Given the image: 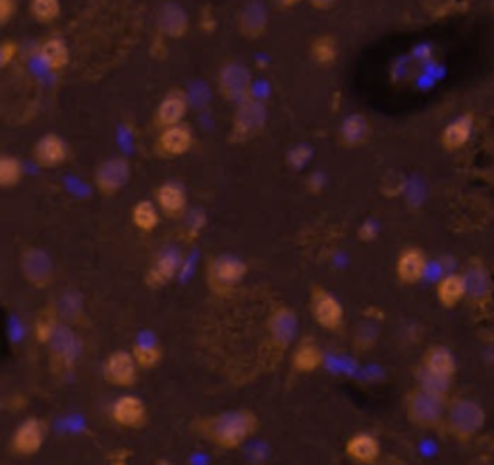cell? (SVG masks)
Masks as SVG:
<instances>
[{"label":"cell","mask_w":494,"mask_h":465,"mask_svg":"<svg viewBox=\"0 0 494 465\" xmlns=\"http://www.w3.org/2000/svg\"><path fill=\"white\" fill-rule=\"evenodd\" d=\"M18 52H20L18 43L12 39H5L3 45H0V68L6 70L12 62H16Z\"/></svg>","instance_id":"b9f144b4"},{"label":"cell","mask_w":494,"mask_h":465,"mask_svg":"<svg viewBox=\"0 0 494 465\" xmlns=\"http://www.w3.org/2000/svg\"><path fill=\"white\" fill-rule=\"evenodd\" d=\"M323 350L313 337H305L298 342L292 352V371L298 375H311L323 367Z\"/></svg>","instance_id":"cb8c5ba5"},{"label":"cell","mask_w":494,"mask_h":465,"mask_svg":"<svg viewBox=\"0 0 494 465\" xmlns=\"http://www.w3.org/2000/svg\"><path fill=\"white\" fill-rule=\"evenodd\" d=\"M216 90L228 103H242V100L253 97V74L243 62L228 61L219 68L216 74Z\"/></svg>","instance_id":"277c9868"},{"label":"cell","mask_w":494,"mask_h":465,"mask_svg":"<svg viewBox=\"0 0 494 465\" xmlns=\"http://www.w3.org/2000/svg\"><path fill=\"white\" fill-rule=\"evenodd\" d=\"M29 14H32L35 22L49 25L61 18L62 5L61 0H29Z\"/></svg>","instance_id":"d590c367"},{"label":"cell","mask_w":494,"mask_h":465,"mask_svg":"<svg viewBox=\"0 0 494 465\" xmlns=\"http://www.w3.org/2000/svg\"><path fill=\"white\" fill-rule=\"evenodd\" d=\"M427 272V255L419 247H405L396 259V276L405 286H413L423 280Z\"/></svg>","instance_id":"603a6c76"},{"label":"cell","mask_w":494,"mask_h":465,"mask_svg":"<svg viewBox=\"0 0 494 465\" xmlns=\"http://www.w3.org/2000/svg\"><path fill=\"white\" fill-rule=\"evenodd\" d=\"M309 158H311L309 145H296V147H292L288 151L286 161L294 170H301L305 165L309 163Z\"/></svg>","instance_id":"60d3db41"},{"label":"cell","mask_w":494,"mask_h":465,"mask_svg":"<svg viewBox=\"0 0 494 465\" xmlns=\"http://www.w3.org/2000/svg\"><path fill=\"white\" fill-rule=\"evenodd\" d=\"M161 214L163 213L158 211L155 201L141 199L132 209V223L143 234H151L153 230H157L158 223H161Z\"/></svg>","instance_id":"4dcf8cb0"},{"label":"cell","mask_w":494,"mask_h":465,"mask_svg":"<svg viewBox=\"0 0 494 465\" xmlns=\"http://www.w3.org/2000/svg\"><path fill=\"white\" fill-rule=\"evenodd\" d=\"M269 27V10L261 0H252L243 5L238 14V32L245 39H259L267 33Z\"/></svg>","instance_id":"7402d4cb"},{"label":"cell","mask_w":494,"mask_h":465,"mask_svg":"<svg viewBox=\"0 0 494 465\" xmlns=\"http://www.w3.org/2000/svg\"><path fill=\"white\" fill-rule=\"evenodd\" d=\"M299 3H301V0H276V5H279V6L284 8V10L294 8V6H298Z\"/></svg>","instance_id":"c3c4849f"},{"label":"cell","mask_w":494,"mask_h":465,"mask_svg":"<svg viewBox=\"0 0 494 465\" xmlns=\"http://www.w3.org/2000/svg\"><path fill=\"white\" fill-rule=\"evenodd\" d=\"M182 263L184 257L178 247H163L161 251H157L147 272H145V284L151 289L165 288L180 274Z\"/></svg>","instance_id":"4fadbf2b"},{"label":"cell","mask_w":494,"mask_h":465,"mask_svg":"<svg viewBox=\"0 0 494 465\" xmlns=\"http://www.w3.org/2000/svg\"><path fill=\"white\" fill-rule=\"evenodd\" d=\"M47 439V425L45 421L39 417H27L22 423L14 429L10 439L12 454L18 458H32L45 444Z\"/></svg>","instance_id":"8fae6325"},{"label":"cell","mask_w":494,"mask_h":465,"mask_svg":"<svg viewBox=\"0 0 494 465\" xmlns=\"http://www.w3.org/2000/svg\"><path fill=\"white\" fill-rule=\"evenodd\" d=\"M376 338H379V328H376L375 323L366 321L357 327L354 334V347L359 352H367L375 346Z\"/></svg>","instance_id":"ab89813d"},{"label":"cell","mask_w":494,"mask_h":465,"mask_svg":"<svg viewBox=\"0 0 494 465\" xmlns=\"http://www.w3.org/2000/svg\"><path fill=\"white\" fill-rule=\"evenodd\" d=\"M70 157V147L68 143L58 136V134H45L43 138L37 139L33 145V161L41 168H58L62 166Z\"/></svg>","instance_id":"d6986e66"},{"label":"cell","mask_w":494,"mask_h":465,"mask_svg":"<svg viewBox=\"0 0 494 465\" xmlns=\"http://www.w3.org/2000/svg\"><path fill=\"white\" fill-rule=\"evenodd\" d=\"M187 110H190V100H187V95L182 90H178V87H174V90H170L161 99V103L157 105V110L153 114V124L158 129L184 124Z\"/></svg>","instance_id":"e0dca14e"},{"label":"cell","mask_w":494,"mask_h":465,"mask_svg":"<svg viewBox=\"0 0 494 465\" xmlns=\"http://www.w3.org/2000/svg\"><path fill=\"white\" fill-rule=\"evenodd\" d=\"M337 3H338V0H309V5H311L315 10H321V12L330 10Z\"/></svg>","instance_id":"bcb514c9"},{"label":"cell","mask_w":494,"mask_h":465,"mask_svg":"<svg viewBox=\"0 0 494 465\" xmlns=\"http://www.w3.org/2000/svg\"><path fill=\"white\" fill-rule=\"evenodd\" d=\"M110 417L119 427L122 429H143L147 425V408H145V402L134 394H122L116 398L110 405Z\"/></svg>","instance_id":"2e32d148"},{"label":"cell","mask_w":494,"mask_h":465,"mask_svg":"<svg viewBox=\"0 0 494 465\" xmlns=\"http://www.w3.org/2000/svg\"><path fill=\"white\" fill-rule=\"evenodd\" d=\"M259 431V417L247 408L230 410L201 423L205 439L221 450H238Z\"/></svg>","instance_id":"6da1fadb"},{"label":"cell","mask_w":494,"mask_h":465,"mask_svg":"<svg viewBox=\"0 0 494 465\" xmlns=\"http://www.w3.org/2000/svg\"><path fill=\"white\" fill-rule=\"evenodd\" d=\"M61 317H58V311H56V305L51 303L47 305V308H43L41 313L37 315L35 318V327H33V337L39 344H49L52 334L56 332V328L61 327Z\"/></svg>","instance_id":"d6a6232c"},{"label":"cell","mask_w":494,"mask_h":465,"mask_svg":"<svg viewBox=\"0 0 494 465\" xmlns=\"http://www.w3.org/2000/svg\"><path fill=\"white\" fill-rule=\"evenodd\" d=\"M155 203L168 219H184L187 214V192L180 182L166 180L155 190Z\"/></svg>","instance_id":"ac0fdd59"},{"label":"cell","mask_w":494,"mask_h":465,"mask_svg":"<svg viewBox=\"0 0 494 465\" xmlns=\"http://www.w3.org/2000/svg\"><path fill=\"white\" fill-rule=\"evenodd\" d=\"M247 270L250 269H247L243 259L230 253L216 255L207 265V282L214 294H230L232 289L243 282Z\"/></svg>","instance_id":"3957f363"},{"label":"cell","mask_w":494,"mask_h":465,"mask_svg":"<svg viewBox=\"0 0 494 465\" xmlns=\"http://www.w3.org/2000/svg\"><path fill=\"white\" fill-rule=\"evenodd\" d=\"M269 120V110L263 100L250 97L236 105L230 122V141L245 143L263 132Z\"/></svg>","instance_id":"7a4b0ae2"},{"label":"cell","mask_w":494,"mask_h":465,"mask_svg":"<svg viewBox=\"0 0 494 465\" xmlns=\"http://www.w3.org/2000/svg\"><path fill=\"white\" fill-rule=\"evenodd\" d=\"M139 365L132 352L116 350L103 363L105 381L116 388H132L138 383Z\"/></svg>","instance_id":"9a60e30c"},{"label":"cell","mask_w":494,"mask_h":465,"mask_svg":"<svg viewBox=\"0 0 494 465\" xmlns=\"http://www.w3.org/2000/svg\"><path fill=\"white\" fill-rule=\"evenodd\" d=\"M20 269L27 284L33 288H49L54 282L52 257L43 247H25L20 257Z\"/></svg>","instance_id":"7c38bea8"},{"label":"cell","mask_w":494,"mask_h":465,"mask_svg":"<svg viewBox=\"0 0 494 465\" xmlns=\"http://www.w3.org/2000/svg\"><path fill=\"white\" fill-rule=\"evenodd\" d=\"M132 354L138 361L139 369H153L163 359V350L161 346H157L155 342H138L132 347Z\"/></svg>","instance_id":"8d00e7d4"},{"label":"cell","mask_w":494,"mask_h":465,"mask_svg":"<svg viewBox=\"0 0 494 465\" xmlns=\"http://www.w3.org/2000/svg\"><path fill=\"white\" fill-rule=\"evenodd\" d=\"M47 347L51 356V365L58 375H66L76 367V361L80 357V338L71 325L61 323Z\"/></svg>","instance_id":"9c48e42d"},{"label":"cell","mask_w":494,"mask_h":465,"mask_svg":"<svg viewBox=\"0 0 494 465\" xmlns=\"http://www.w3.org/2000/svg\"><path fill=\"white\" fill-rule=\"evenodd\" d=\"M18 14V0H0V25H8Z\"/></svg>","instance_id":"7bdbcfd3"},{"label":"cell","mask_w":494,"mask_h":465,"mask_svg":"<svg viewBox=\"0 0 494 465\" xmlns=\"http://www.w3.org/2000/svg\"><path fill=\"white\" fill-rule=\"evenodd\" d=\"M421 367L434 375L446 376V379H452L456 373V357L444 346H431L423 356V361H421Z\"/></svg>","instance_id":"83f0119b"},{"label":"cell","mask_w":494,"mask_h":465,"mask_svg":"<svg viewBox=\"0 0 494 465\" xmlns=\"http://www.w3.org/2000/svg\"><path fill=\"white\" fill-rule=\"evenodd\" d=\"M24 178V163L18 157L5 153L0 157V187L10 190L16 187Z\"/></svg>","instance_id":"e575fe53"},{"label":"cell","mask_w":494,"mask_h":465,"mask_svg":"<svg viewBox=\"0 0 494 465\" xmlns=\"http://www.w3.org/2000/svg\"><path fill=\"white\" fill-rule=\"evenodd\" d=\"M37 56L43 66L54 71V74L64 71L70 64V49L66 41L61 37H47L43 41L37 49Z\"/></svg>","instance_id":"484cf974"},{"label":"cell","mask_w":494,"mask_h":465,"mask_svg":"<svg viewBox=\"0 0 494 465\" xmlns=\"http://www.w3.org/2000/svg\"><path fill=\"white\" fill-rule=\"evenodd\" d=\"M56 305L58 317H61V321L66 325H76L78 321H81L83 317V298L76 289H66L64 294H61Z\"/></svg>","instance_id":"1f68e13d"},{"label":"cell","mask_w":494,"mask_h":465,"mask_svg":"<svg viewBox=\"0 0 494 465\" xmlns=\"http://www.w3.org/2000/svg\"><path fill=\"white\" fill-rule=\"evenodd\" d=\"M371 136V124L363 112L347 114L338 128V139L347 149H357L366 145Z\"/></svg>","instance_id":"d4e9b609"},{"label":"cell","mask_w":494,"mask_h":465,"mask_svg":"<svg viewBox=\"0 0 494 465\" xmlns=\"http://www.w3.org/2000/svg\"><path fill=\"white\" fill-rule=\"evenodd\" d=\"M325 187V176L321 172H313L311 176L308 178V190L311 194H318Z\"/></svg>","instance_id":"f6af8a7d"},{"label":"cell","mask_w":494,"mask_h":465,"mask_svg":"<svg viewBox=\"0 0 494 465\" xmlns=\"http://www.w3.org/2000/svg\"><path fill=\"white\" fill-rule=\"evenodd\" d=\"M184 219L185 223H184L182 236L187 243H195L197 238L203 234V230H205L207 226V214L203 209H194V211H187Z\"/></svg>","instance_id":"f35d334b"},{"label":"cell","mask_w":494,"mask_h":465,"mask_svg":"<svg viewBox=\"0 0 494 465\" xmlns=\"http://www.w3.org/2000/svg\"><path fill=\"white\" fill-rule=\"evenodd\" d=\"M346 456L350 458L357 465H379L383 448L379 439L371 432H356L347 439L346 446Z\"/></svg>","instance_id":"44dd1931"},{"label":"cell","mask_w":494,"mask_h":465,"mask_svg":"<svg viewBox=\"0 0 494 465\" xmlns=\"http://www.w3.org/2000/svg\"><path fill=\"white\" fill-rule=\"evenodd\" d=\"M376 234H379V228H376V224L373 221H366L361 224L357 236L361 242H373L376 238Z\"/></svg>","instance_id":"ee69618b"},{"label":"cell","mask_w":494,"mask_h":465,"mask_svg":"<svg viewBox=\"0 0 494 465\" xmlns=\"http://www.w3.org/2000/svg\"><path fill=\"white\" fill-rule=\"evenodd\" d=\"M463 276H466L468 282V296H471L475 301L485 299L489 292V276L485 272V267L479 261H471Z\"/></svg>","instance_id":"836d02e7"},{"label":"cell","mask_w":494,"mask_h":465,"mask_svg":"<svg viewBox=\"0 0 494 465\" xmlns=\"http://www.w3.org/2000/svg\"><path fill=\"white\" fill-rule=\"evenodd\" d=\"M194 143H195L194 129L187 124H178L158 129L153 151L161 158H180L192 151Z\"/></svg>","instance_id":"5bb4252c"},{"label":"cell","mask_w":494,"mask_h":465,"mask_svg":"<svg viewBox=\"0 0 494 465\" xmlns=\"http://www.w3.org/2000/svg\"><path fill=\"white\" fill-rule=\"evenodd\" d=\"M381 465H392V463H386V461H385V463H381ZM396 465H402V463H396Z\"/></svg>","instance_id":"681fc988"},{"label":"cell","mask_w":494,"mask_h":465,"mask_svg":"<svg viewBox=\"0 0 494 465\" xmlns=\"http://www.w3.org/2000/svg\"><path fill=\"white\" fill-rule=\"evenodd\" d=\"M340 54V47L337 37H332L328 33L317 35L311 43H309V56L311 61L323 68H330L337 64Z\"/></svg>","instance_id":"f546056e"},{"label":"cell","mask_w":494,"mask_h":465,"mask_svg":"<svg viewBox=\"0 0 494 465\" xmlns=\"http://www.w3.org/2000/svg\"><path fill=\"white\" fill-rule=\"evenodd\" d=\"M110 465H128V452H119L112 460Z\"/></svg>","instance_id":"7dc6e473"},{"label":"cell","mask_w":494,"mask_h":465,"mask_svg":"<svg viewBox=\"0 0 494 465\" xmlns=\"http://www.w3.org/2000/svg\"><path fill=\"white\" fill-rule=\"evenodd\" d=\"M450 383H452V379H446V376L434 375V373H431V371H427L423 367L417 371V386L431 392V394H437V396L446 398V392L450 390Z\"/></svg>","instance_id":"74e56055"},{"label":"cell","mask_w":494,"mask_h":465,"mask_svg":"<svg viewBox=\"0 0 494 465\" xmlns=\"http://www.w3.org/2000/svg\"><path fill=\"white\" fill-rule=\"evenodd\" d=\"M157 29L166 39L178 41L190 32V18L187 12L178 3H165L157 12Z\"/></svg>","instance_id":"ffe728a7"},{"label":"cell","mask_w":494,"mask_h":465,"mask_svg":"<svg viewBox=\"0 0 494 465\" xmlns=\"http://www.w3.org/2000/svg\"><path fill=\"white\" fill-rule=\"evenodd\" d=\"M485 412L473 400H454L448 408V429L460 441H468L483 429Z\"/></svg>","instance_id":"52a82bcc"},{"label":"cell","mask_w":494,"mask_h":465,"mask_svg":"<svg viewBox=\"0 0 494 465\" xmlns=\"http://www.w3.org/2000/svg\"><path fill=\"white\" fill-rule=\"evenodd\" d=\"M309 311H311V317L315 318V323L328 332H340L346 325L344 305L330 292V289L323 286L315 284L311 288Z\"/></svg>","instance_id":"8992f818"},{"label":"cell","mask_w":494,"mask_h":465,"mask_svg":"<svg viewBox=\"0 0 494 465\" xmlns=\"http://www.w3.org/2000/svg\"><path fill=\"white\" fill-rule=\"evenodd\" d=\"M298 328V317L296 313L286 308V305H279L269 318V342H267V359L276 363L280 361L284 352L294 340V334Z\"/></svg>","instance_id":"5b68a950"},{"label":"cell","mask_w":494,"mask_h":465,"mask_svg":"<svg viewBox=\"0 0 494 465\" xmlns=\"http://www.w3.org/2000/svg\"><path fill=\"white\" fill-rule=\"evenodd\" d=\"M473 119L471 116H460L454 122H450L441 134V143L446 151H458L466 145L471 138Z\"/></svg>","instance_id":"f1b7e54d"},{"label":"cell","mask_w":494,"mask_h":465,"mask_svg":"<svg viewBox=\"0 0 494 465\" xmlns=\"http://www.w3.org/2000/svg\"><path fill=\"white\" fill-rule=\"evenodd\" d=\"M468 296V282L463 274H446L444 279L437 284V298L442 308L452 309L456 305Z\"/></svg>","instance_id":"4316f807"},{"label":"cell","mask_w":494,"mask_h":465,"mask_svg":"<svg viewBox=\"0 0 494 465\" xmlns=\"http://www.w3.org/2000/svg\"><path fill=\"white\" fill-rule=\"evenodd\" d=\"M132 178V165L124 157H110L100 163L95 170V187L100 195L112 197L120 194Z\"/></svg>","instance_id":"30bf717a"},{"label":"cell","mask_w":494,"mask_h":465,"mask_svg":"<svg viewBox=\"0 0 494 465\" xmlns=\"http://www.w3.org/2000/svg\"><path fill=\"white\" fill-rule=\"evenodd\" d=\"M405 410H408V417L413 425L431 429L437 427L442 421L446 402L442 396L431 394V392L417 386L410 392L408 402H405Z\"/></svg>","instance_id":"ba28073f"}]
</instances>
